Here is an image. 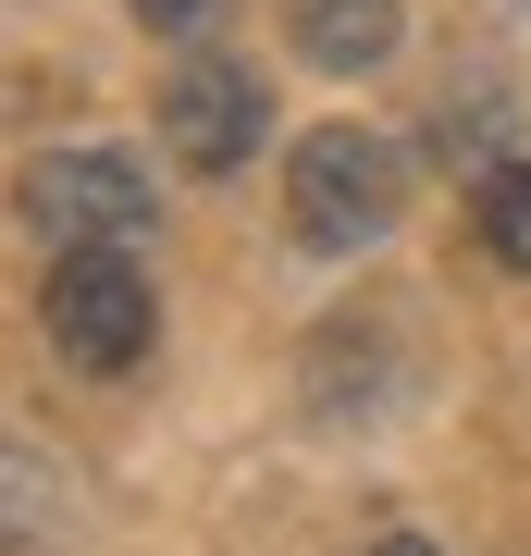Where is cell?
<instances>
[{"label": "cell", "instance_id": "cell-1", "mask_svg": "<svg viewBox=\"0 0 531 556\" xmlns=\"http://www.w3.org/2000/svg\"><path fill=\"white\" fill-rule=\"evenodd\" d=\"M395 211H408V149L395 137H371V124H309V137L285 149V236L309 260L383 248Z\"/></svg>", "mask_w": 531, "mask_h": 556}, {"label": "cell", "instance_id": "cell-2", "mask_svg": "<svg viewBox=\"0 0 531 556\" xmlns=\"http://www.w3.org/2000/svg\"><path fill=\"white\" fill-rule=\"evenodd\" d=\"M38 321H50V346H62V371H137L149 334H161V298H149V273H137V248H62L50 260V285H38Z\"/></svg>", "mask_w": 531, "mask_h": 556}, {"label": "cell", "instance_id": "cell-3", "mask_svg": "<svg viewBox=\"0 0 531 556\" xmlns=\"http://www.w3.org/2000/svg\"><path fill=\"white\" fill-rule=\"evenodd\" d=\"M25 223L50 248H137L161 223V186L124 149H38L25 161Z\"/></svg>", "mask_w": 531, "mask_h": 556}, {"label": "cell", "instance_id": "cell-4", "mask_svg": "<svg viewBox=\"0 0 531 556\" xmlns=\"http://www.w3.org/2000/svg\"><path fill=\"white\" fill-rule=\"evenodd\" d=\"M260 137H273V100H260L248 62L198 50V62H174V75H161V149H174L186 174H236Z\"/></svg>", "mask_w": 531, "mask_h": 556}, {"label": "cell", "instance_id": "cell-5", "mask_svg": "<svg viewBox=\"0 0 531 556\" xmlns=\"http://www.w3.org/2000/svg\"><path fill=\"white\" fill-rule=\"evenodd\" d=\"M285 38L296 62H321V75H383L395 38H408V0H285Z\"/></svg>", "mask_w": 531, "mask_h": 556}, {"label": "cell", "instance_id": "cell-6", "mask_svg": "<svg viewBox=\"0 0 531 556\" xmlns=\"http://www.w3.org/2000/svg\"><path fill=\"white\" fill-rule=\"evenodd\" d=\"M470 236H482V260L531 273V161L519 149L494 161V174H470Z\"/></svg>", "mask_w": 531, "mask_h": 556}, {"label": "cell", "instance_id": "cell-7", "mask_svg": "<svg viewBox=\"0 0 531 556\" xmlns=\"http://www.w3.org/2000/svg\"><path fill=\"white\" fill-rule=\"evenodd\" d=\"M433 161H470V174H494V161H507V100H494V87L445 100V112H433Z\"/></svg>", "mask_w": 531, "mask_h": 556}, {"label": "cell", "instance_id": "cell-8", "mask_svg": "<svg viewBox=\"0 0 531 556\" xmlns=\"http://www.w3.org/2000/svg\"><path fill=\"white\" fill-rule=\"evenodd\" d=\"M124 13H137L149 38H211V25H223V0H124Z\"/></svg>", "mask_w": 531, "mask_h": 556}, {"label": "cell", "instance_id": "cell-9", "mask_svg": "<svg viewBox=\"0 0 531 556\" xmlns=\"http://www.w3.org/2000/svg\"><path fill=\"white\" fill-rule=\"evenodd\" d=\"M371 556H433V544H420V532H383V544H371Z\"/></svg>", "mask_w": 531, "mask_h": 556}]
</instances>
